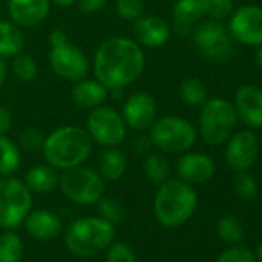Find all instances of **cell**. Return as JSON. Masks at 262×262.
<instances>
[{"mask_svg":"<svg viewBox=\"0 0 262 262\" xmlns=\"http://www.w3.org/2000/svg\"><path fill=\"white\" fill-rule=\"evenodd\" d=\"M145 68L142 47L128 37L106 39L96 51L93 71L108 91L123 90L135 83Z\"/></svg>","mask_w":262,"mask_h":262,"instance_id":"obj_1","label":"cell"},{"mask_svg":"<svg viewBox=\"0 0 262 262\" xmlns=\"http://www.w3.org/2000/svg\"><path fill=\"white\" fill-rule=\"evenodd\" d=\"M93 150V139L86 128L65 125L45 136L42 153L48 165L56 170H68L83 165Z\"/></svg>","mask_w":262,"mask_h":262,"instance_id":"obj_2","label":"cell"},{"mask_svg":"<svg viewBox=\"0 0 262 262\" xmlns=\"http://www.w3.org/2000/svg\"><path fill=\"white\" fill-rule=\"evenodd\" d=\"M198 207V194L194 188L181 181L168 179L159 185L155 198V216L168 228L185 224Z\"/></svg>","mask_w":262,"mask_h":262,"instance_id":"obj_3","label":"cell"},{"mask_svg":"<svg viewBox=\"0 0 262 262\" xmlns=\"http://www.w3.org/2000/svg\"><path fill=\"white\" fill-rule=\"evenodd\" d=\"M116 236L114 225L102 217H82L65 231L67 248L77 257H93L110 247Z\"/></svg>","mask_w":262,"mask_h":262,"instance_id":"obj_4","label":"cell"},{"mask_svg":"<svg viewBox=\"0 0 262 262\" xmlns=\"http://www.w3.org/2000/svg\"><path fill=\"white\" fill-rule=\"evenodd\" d=\"M237 123L234 105L222 97L207 99L199 114V135L207 145L216 147L228 141Z\"/></svg>","mask_w":262,"mask_h":262,"instance_id":"obj_5","label":"cell"},{"mask_svg":"<svg viewBox=\"0 0 262 262\" xmlns=\"http://www.w3.org/2000/svg\"><path fill=\"white\" fill-rule=\"evenodd\" d=\"M196 138L198 133L194 126L187 119L178 116H164L156 119L150 128V139L153 147L162 153H185L196 144Z\"/></svg>","mask_w":262,"mask_h":262,"instance_id":"obj_6","label":"cell"},{"mask_svg":"<svg viewBox=\"0 0 262 262\" xmlns=\"http://www.w3.org/2000/svg\"><path fill=\"white\" fill-rule=\"evenodd\" d=\"M31 191L24 181L0 176V227L13 230L24 224L31 211Z\"/></svg>","mask_w":262,"mask_h":262,"instance_id":"obj_7","label":"cell"},{"mask_svg":"<svg viewBox=\"0 0 262 262\" xmlns=\"http://www.w3.org/2000/svg\"><path fill=\"white\" fill-rule=\"evenodd\" d=\"M59 188L73 202L80 205L96 204L103 196L102 176L83 165H77L59 176Z\"/></svg>","mask_w":262,"mask_h":262,"instance_id":"obj_8","label":"cell"},{"mask_svg":"<svg viewBox=\"0 0 262 262\" xmlns=\"http://www.w3.org/2000/svg\"><path fill=\"white\" fill-rule=\"evenodd\" d=\"M86 131L93 142L102 147H117L126 135V125L119 111L100 105L90 111L86 117Z\"/></svg>","mask_w":262,"mask_h":262,"instance_id":"obj_9","label":"cell"},{"mask_svg":"<svg viewBox=\"0 0 262 262\" xmlns=\"http://www.w3.org/2000/svg\"><path fill=\"white\" fill-rule=\"evenodd\" d=\"M193 42L199 53L211 60H224L233 53V40L228 30L217 20H207L193 30Z\"/></svg>","mask_w":262,"mask_h":262,"instance_id":"obj_10","label":"cell"},{"mask_svg":"<svg viewBox=\"0 0 262 262\" xmlns=\"http://www.w3.org/2000/svg\"><path fill=\"white\" fill-rule=\"evenodd\" d=\"M50 65L59 77L73 83L85 79L90 73V62L86 54L70 42L51 48Z\"/></svg>","mask_w":262,"mask_h":262,"instance_id":"obj_11","label":"cell"},{"mask_svg":"<svg viewBox=\"0 0 262 262\" xmlns=\"http://www.w3.org/2000/svg\"><path fill=\"white\" fill-rule=\"evenodd\" d=\"M228 33L231 39L244 45L259 47L262 43V8L245 5L231 13Z\"/></svg>","mask_w":262,"mask_h":262,"instance_id":"obj_12","label":"cell"},{"mask_svg":"<svg viewBox=\"0 0 262 262\" xmlns=\"http://www.w3.org/2000/svg\"><path fill=\"white\" fill-rule=\"evenodd\" d=\"M125 125L136 131H147L158 119V103L147 91H136L125 100L122 106Z\"/></svg>","mask_w":262,"mask_h":262,"instance_id":"obj_13","label":"cell"},{"mask_svg":"<svg viewBox=\"0 0 262 262\" xmlns=\"http://www.w3.org/2000/svg\"><path fill=\"white\" fill-rule=\"evenodd\" d=\"M259 141L251 129H242L228 138L225 161L234 171H247L257 159Z\"/></svg>","mask_w":262,"mask_h":262,"instance_id":"obj_14","label":"cell"},{"mask_svg":"<svg viewBox=\"0 0 262 262\" xmlns=\"http://www.w3.org/2000/svg\"><path fill=\"white\" fill-rule=\"evenodd\" d=\"M237 120L248 128H262V90L256 85H242L234 96Z\"/></svg>","mask_w":262,"mask_h":262,"instance_id":"obj_15","label":"cell"},{"mask_svg":"<svg viewBox=\"0 0 262 262\" xmlns=\"http://www.w3.org/2000/svg\"><path fill=\"white\" fill-rule=\"evenodd\" d=\"M214 162L210 156L204 153H188L185 151L176 164V173L181 181L193 185L202 184L213 178Z\"/></svg>","mask_w":262,"mask_h":262,"instance_id":"obj_16","label":"cell"},{"mask_svg":"<svg viewBox=\"0 0 262 262\" xmlns=\"http://www.w3.org/2000/svg\"><path fill=\"white\" fill-rule=\"evenodd\" d=\"M168 24L156 16H141L133 22V37L141 47L161 48L170 39Z\"/></svg>","mask_w":262,"mask_h":262,"instance_id":"obj_17","label":"cell"},{"mask_svg":"<svg viewBox=\"0 0 262 262\" xmlns=\"http://www.w3.org/2000/svg\"><path fill=\"white\" fill-rule=\"evenodd\" d=\"M50 8V0H8L10 20L22 28H33L42 24Z\"/></svg>","mask_w":262,"mask_h":262,"instance_id":"obj_18","label":"cell"},{"mask_svg":"<svg viewBox=\"0 0 262 262\" xmlns=\"http://www.w3.org/2000/svg\"><path fill=\"white\" fill-rule=\"evenodd\" d=\"M24 224L28 234L39 241H50L62 233L60 217L48 210L30 211Z\"/></svg>","mask_w":262,"mask_h":262,"instance_id":"obj_19","label":"cell"},{"mask_svg":"<svg viewBox=\"0 0 262 262\" xmlns=\"http://www.w3.org/2000/svg\"><path fill=\"white\" fill-rule=\"evenodd\" d=\"M108 88L94 79H82L79 82H74V86L71 90V100L85 110H93L96 106L103 105V102L108 97Z\"/></svg>","mask_w":262,"mask_h":262,"instance_id":"obj_20","label":"cell"},{"mask_svg":"<svg viewBox=\"0 0 262 262\" xmlns=\"http://www.w3.org/2000/svg\"><path fill=\"white\" fill-rule=\"evenodd\" d=\"M202 16H205L202 0H178L173 7L174 31L179 36H188Z\"/></svg>","mask_w":262,"mask_h":262,"instance_id":"obj_21","label":"cell"},{"mask_svg":"<svg viewBox=\"0 0 262 262\" xmlns=\"http://www.w3.org/2000/svg\"><path fill=\"white\" fill-rule=\"evenodd\" d=\"M25 185L31 193H51L59 187L57 170L51 165H36L25 174Z\"/></svg>","mask_w":262,"mask_h":262,"instance_id":"obj_22","label":"cell"},{"mask_svg":"<svg viewBox=\"0 0 262 262\" xmlns=\"http://www.w3.org/2000/svg\"><path fill=\"white\" fill-rule=\"evenodd\" d=\"M126 171V156L117 147H106L99 158V174L106 181H119Z\"/></svg>","mask_w":262,"mask_h":262,"instance_id":"obj_23","label":"cell"},{"mask_svg":"<svg viewBox=\"0 0 262 262\" xmlns=\"http://www.w3.org/2000/svg\"><path fill=\"white\" fill-rule=\"evenodd\" d=\"M24 47L20 27L11 20H0V57H16L24 51Z\"/></svg>","mask_w":262,"mask_h":262,"instance_id":"obj_24","label":"cell"},{"mask_svg":"<svg viewBox=\"0 0 262 262\" xmlns=\"http://www.w3.org/2000/svg\"><path fill=\"white\" fill-rule=\"evenodd\" d=\"M19 147L7 136L0 135V176H13L20 167Z\"/></svg>","mask_w":262,"mask_h":262,"instance_id":"obj_25","label":"cell"},{"mask_svg":"<svg viewBox=\"0 0 262 262\" xmlns=\"http://www.w3.org/2000/svg\"><path fill=\"white\" fill-rule=\"evenodd\" d=\"M144 171H145V176L150 182L156 184V185H161L164 184L165 181L170 179V174H171V165L168 162V159L162 155H150L147 159H145V164H144Z\"/></svg>","mask_w":262,"mask_h":262,"instance_id":"obj_26","label":"cell"},{"mask_svg":"<svg viewBox=\"0 0 262 262\" xmlns=\"http://www.w3.org/2000/svg\"><path fill=\"white\" fill-rule=\"evenodd\" d=\"M179 96L190 106H202L207 100V86L196 77H188L179 85Z\"/></svg>","mask_w":262,"mask_h":262,"instance_id":"obj_27","label":"cell"},{"mask_svg":"<svg viewBox=\"0 0 262 262\" xmlns=\"http://www.w3.org/2000/svg\"><path fill=\"white\" fill-rule=\"evenodd\" d=\"M24 256V242L14 231L0 234V262H20Z\"/></svg>","mask_w":262,"mask_h":262,"instance_id":"obj_28","label":"cell"},{"mask_svg":"<svg viewBox=\"0 0 262 262\" xmlns=\"http://www.w3.org/2000/svg\"><path fill=\"white\" fill-rule=\"evenodd\" d=\"M13 73L14 76L20 80V82H33L37 74H39V67L36 63V60L28 56V54H17L16 57H13Z\"/></svg>","mask_w":262,"mask_h":262,"instance_id":"obj_29","label":"cell"},{"mask_svg":"<svg viewBox=\"0 0 262 262\" xmlns=\"http://www.w3.org/2000/svg\"><path fill=\"white\" fill-rule=\"evenodd\" d=\"M216 228H217L219 237L225 242L236 244L244 237V228H242L241 222L233 216H222L217 221Z\"/></svg>","mask_w":262,"mask_h":262,"instance_id":"obj_30","label":"cell"},{"mask_svg":"<svg viewBox=\"0 0 262 262\" xmlns=\"http://www.w3.org/2000/svg\"><path fill=\"white\" fill-rule=\"evenodd\" d=\"M97 210L100 213V217L111 222L113 225L120 222L125 216V210L123 207L120 205V202H117L116 199H111V198H100L97 202Z\"/></svg>","mask_w":262,"mask_h":262,"instance_id":"obj_31","label":"cell"},{"mask_svg":"<svg viewBox=\"0 0 262 262\" xmlns=\"http://www.w3.org/2000/svg\"><path fill=\"white\" fill-rule=\"evenodd\" d=\"M204 14L211 20H224L233 13V0H202Z\"/></svg>","mask_w":262,"mask_h":262,"instance_id":"obj_32","label":"cell"},{"mask_svg":"<svg viewBox=\"0 0 262 262\" xmlns=\"http://www.w3.org/2000/svg\"><path fill=\"white\" fill-rule=\"evenodd\" d=\"M116 11L120 19L135 22L144 16V2L142 0H117Z\"/></svg>","mask_w":262,"mask_h":262,"instance_id":"obj_33","label":"cell"},{"mask_svg":"<svg viewBox=\"0 0 262 262\" xmlns=\"http://www.w3.org/2000/svg\"><path fill=\"white\" fill-rule=\"evenodd\" d=\"M234 191L241 199L251 201L257 194V182L251 174L241 171L234 179Z\"/></svg>","mask_w":262,"mask_h":262,"instance_id":"obj_34","label":"cell"},{"mask_svg":"<svg viewBox=\"0 0 262 262\" xmlns=\"http://www.w3.org/2000/svg\"><path fill=\"white\" fill-rule=\"evenodd\" d=\"M106 262H136V256L128 244L111 242L106 251Z\"/></svg>","mask_w":262,"mask_h":262,"instance_id":"obj_35","label":"cell"},{"mask_svg":"<svg viewBox=\"0 0 262 262\" xmlns=\"http://www.w3.org/2000/svg\"><path fill=\"white\" fill-rule=\"evenodd\" d=\"M43 142H45V136L40 129L34 128V126H30L27 129H24L20 133V145L24 150L27 151H37V150H42L43 147Z\"/></svg>","mask_w":262,"mask_h":262,"instance_id":"obj_36","label":"cell"},{"mask_svg":"<svg viewBox=\"0 0 262 262\" xmlns=\"http://www.w3.org/2000/svg\"><path fill=\"white\" fill-rule=\"evenodd\" d=\"M216 262H254V256L245 247H230L219 254Z\"/></svg>","mask_w":262,"mask_h":262,"instance_id":"obj_37","label":"cell"},{"mask_svg":"<svg viewBox=\"0 0 262 262\" xmlns=\"http://www.w3.org/2000/svg\"><path fill=\"white\" fill-rule=\"evenodd\" d=\"M106 2L108 0H77V5L83 14H94L100 11L106 5Z\"/></svg>","mask_w":262,"mask_h":262,"instance_id":"obj_38","label":"cell"},{"mask_svg":"<svg viewBox=\"0 0 262 262\" xmlns=\"http://www.w3.org/2000/svg\"><path fill=\"white\" fill-rule=\"evenodd\" d=\"M151 147H153V142L150 139V135L148 136L147 135H141V136L135 138V141H133V148H135L136 153L147 155L151 150Z\"/></svg>","mask_w":262,"mask_h":262,"instance_id":"obj_39","label":"cell"},{"mask_svg":"<svg viewBox=\"0 0 262 262\" xmlns=\"http://www.w3.org/2000/svg\"><path fill=\"white\" fill-rule=\"evenodd\" d=\"M13 125V114L8 108L0 106V135H8Z\"/></svg>","mask_w":262,"mask_h":262,"instance_id":"obj_40","label":"cell"},{"mask_svg":"<svg viewBox=\"0 0 262 262\" xmlns=\"http://www.w3.org/2000/svg\"><path fill=\"white\" fill-rule=\"evenodd\" d=\"M67 42H68V37H67V34H65L63 30L57 28V30L51 31V34H50V45H51V48L60 47V45H63Z\"/></svg>","mask_w":262,"mask_h":262,"instance_id":"obj_41","label":"cell"},{"mask_svg":"<svg viewBox=\"0 0 262 262\" xmlns=\"http://www.w3.org/2000/svg\"><path fill=\"white\" fill-rule=\"evenodd\" d=\"M50 2L56 7H60V8H70L77 2V0H50Z\"/></svg>","mask_w":262,"mask_h":262,"instance_id":"obj_42","label":"cell"},{"mask_svg":"<svg viewBox=\"0 0 262 262\" xmlns=\"http://www.w3.org/2000/svg\"><path fill=\"white\" fill-rule=\"evenodd\" d=\"M7 74H8V68H7V63L5 60L0 57V86L4 85L5 79H7Z\"/></svg>","mask_w":262,"mask_h":262,"instance_id":"obj_43","label":"cell"},{"mask_svg":"<svg viewBox=\"0 0 262 262\" xmlns=\"http://www.w3.org/2000/svg\"><path fill=\"white\" fill-rule=\"evenodd\" d=\"M256 63H257V67L259 68H262V43L257 47V51H256Z\"/></svg>","mask_w":262,"mask_h":262,"instance_id":"obj_44","label":"cell"},{"mask_svg":"<svg viewBox=\"0 0 262 262\" xmlns=\"http://www.w3.org/2000/svg\"><path fill=\"white\" fill-rule=\"evenodd\" d=\"M256 254H257V259H259V262H262V244L257 247V253H256Z\"/></svg>","mask_w":262,"mask_h":262,"instance_id":"obj_45","label":"cell"}]
</instances>
